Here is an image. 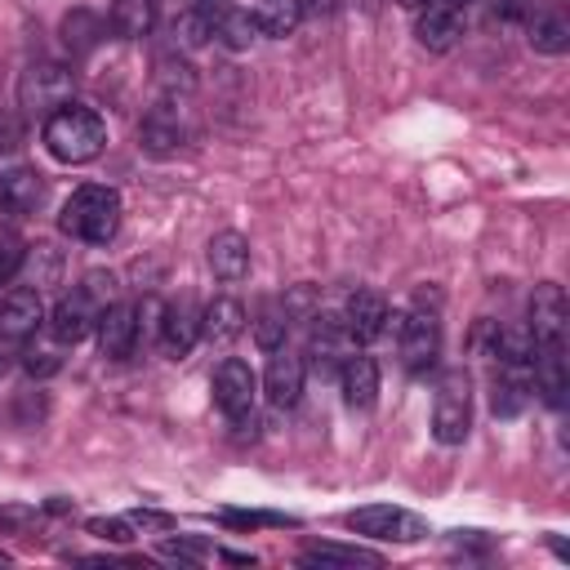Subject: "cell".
<instances>
[{"instance_id":"cell-1","label":"cell","mask_w":570,"mask_h":570,"mask_svg":"<svg viewBox=\"0 0 570 570\" xmlns=\"http://www.w3.org/2000/svg\"><path fill=\"white\" fill-rule=\"evenodd\" d=\"M102 142H107V125H102V116H98L94 107H85V102H62L58 111L45 116V147H49V156L62 160V165H85V160H94V156L102 151Z\"/></svg>"},{"instance_id":"cell-2","label":"cell","mask_w":570,"mask_h":570,"mask_svg":"<svg viewBox=\"0 0 570 570\" xmlns=\"http://www.w3.org/2000/svg\"><path fill=\"white\" fill-rule=\"evenodd\" d=\"M58 227L71 236V240H85V245H107L120 227V191L116 187H102V183H85L67 196L62 214H58Z\"/></svg>"},{"instance_id":"cell-3","label":"cell","mask_w":570,"mask_h":570,"mask_svg":"<svg viewBox=\"0 0 570 570\" xmlns=\"http://www.w3.org/2000/svg\"><path fill=\"white\" fill-rule=\"evenodd\" d=\"M472 428V379L468 370H445L436 379V396H432V436L441 445H463Z\"/></svg>"},{"instance_id":"cell-4","label":"cell","mask_w":570,"mask_h":570,"mask_svg":"<svg viewBox=\"0 0 570 570\" xmlns=\"http://www.w3.org/2000/svg\"><path fill=\"white\" fill-rule=\"evenodd\" d=\"M387 330H396L401 365L410 374H428L441 356V321L432 312H387Z\"/></svg>"},{"instance_id":"cell-5","label":"cell","mask_w":570,"mask_h":570,"mask_svg":"<svg viewBox=\"0 0 570 570\" xmlns=\"http://www.w3.org/2000/svg\"><path fill=\"white\" fill-rule=\"evenodd\" d=\"M347 525L356 534H370V539H383V543H419L428 539V521L410 508H396V503H370V508H356L347 512Z\"/></svg>"},{"instance_id":"cell-6","label":"cell","mask_w":570,"mask_h":570,"mask_svg":"<svg viewBox=\"0 0 570 570\" xmlns=\"http://www.w3.org/2000/svg\"><path fill=\"white\" fill-rule=\"evenodd\" d=\"M71 89H76V80H71V71L62 62H31L22 71V80H18V102L31 116H49L62 102H71Z\"/></svg>"},{"instance_id":"cell-7","label":"cell","mask_w":570,"mask_h":570,"mask_svg":"<svg viewBox=\"0 0 570 570\" xmlns=\"http://www.w3.org/2000/svg\"><path fill=\"white\" fill-rule=\"evenodd\" d=\"M254 392H258V379H254V370L245 361H236V356L218 361V370H214V405L232 423H240L245 414H254Z\"/></svg>"},{"instance_id":"cell-8","label":"cell","mask_w":570,"mask_h":570,"mask_svg":"<svg viewBox=\"0 0 570 570\" xmlns=\"http://www.w3.org/2000/svg\"><path fill=\"white\" fill-rule=\"evenodd\" d=\"M138 138H142V151H151V156H178V147L187 142L183 107L174 98H160L156 107H147L142 125H138Z\"/></svg>"},{"instance_id":"cell-9","label":"cell","mask_w":570,"mask_h":570,"mask_svg":"<svg viewBox=\"0 0 570 570\" xmlns=\"http://www.w3.org/2000/svg\"><path fill=\"white\" fill-rule=\"evenodd\" d=\"M303 379H307V361L294 356L289 347H276L267 370H263V392L276 410H294L298 396H303Z\"/></svg>"},{"instance_id":"cell-10","label":"cell","mask_w":570,"mask_h":570,"mask_svg":"<svg viewBox=\"0 0 570 570\" xmlns=\"http://www.w3.org/2000/svg\"><path fill=\"white\" fill-rule=\"evenodd\" d=\"M94 330H98V307L89 303L85 289H71V294H62V298L53 303V312H49V334H53L62 347L89 338Z\"/></svg>"},{"instance_id":"cell-11","label":"cell","mask_w":570,"mask_h":570,"mask_svg":"<svg viewBox=\"0 0 570 570\" xmlns=\"http://www.w3.org/2000/svg\"><path fill=\"white\" fill-rule=\"evenodd\" d=\"M387 298L379 289H352L347 307H343V325L352 334V343H374L379 334H387Z\"/></svg>"},{"instance_id":"cell-12","label":"cell","mask_w":570,"mask_h":570,"mask_svg":"<svg viewBox=\"0 0 570 570\" xmlns=\"http://www.w3.org/2000/svg\"><path fill=\"white\" fill-rule=\"evenodd\" d=\"M98 347L111 361H125L138 347V312H134V303H107L98 312Z\"/></svg>"},{"instance_id":"cell-13","label":"cell","mask_w":570,"mask_h":570,"mask_svg":"<svg viewBox=\"0 0 570 570\" xmlns=\"http://www.w3.org/2000/svg\"><path fill=\"white\" fill-rule=\"evenodd\" d=\"M414 36H419V45L432 49V53L450 49V45L463 36V13H459V4H454V0H428V4L419 9Z\"/></svg>"},{"instance_id":"cell-14","label":"cell","mask_w":570,"mask_h":570,"mask_svg":"<svg viewBox=\"0 0 570 570\" xmlns=\"http://www.w3.org/2000/svg\"><path fill=\"white\" fill-rule=\"evenodd\" d=\"M566 316H570V312H566L561 285H557V281L534 285V294H530V334H534V343H561Z\"/></svg>"},{"instance_id":"cell-15","label":"cell","mask_w":570,"mask_h":570,"mask_svg":"<svg viewBox=\"0 0 570 570\" xmlns=\"http://www.w3.org/2000/svg\"><path fill=\"white\" fill-rule=\"evenodd\" d=\"M347 352H352V334H347L343 316L321 312V316L312 321V338H307V356H312V365H316L321 374H330V370H338V361H343Z\"/></svg>"},{"instance_id":"cell-16","label":"cell","mask_w":570,"mask_h":570,"mask_svg":"<svg viewBox=\"0 0 570 570\" xmlns=\"http://www.w3.org/2000/svg\"><path fill=\"white\" fill-rule=\"evenodd\" d=\"M45 321V307H40V289L31 285H18L0 298V338H31Z\"/></svg>"},{"instance_id":"cell-17","label":"cell","mask_w":570,"mask_h":570,"mask_svg":"<svg viewBox=\"0 0 570 570\" xmlns=\"http://www.w3.org/2000/svg\"><path fill=\"white\" fill-rule=\"evenodd\" d=\"M45 196H49L45 174H36L27 165H13V169L0 174V209L4 214H18V218L22 214H36L45 205Z\"/></svg>"},{"instance_id":"cell-18","label":"cell","mask_w":570,"mask_h":570,"mask_svg":"<svg viewBox=\"0 0 570 570\" xmlns=\"http://www.w3.org/2000/svg\"><path fill=\"white\" fill-rule=\"evenodd\" d=\"M156 334H160V347L169 356H187L200 338V307L191 298H178V303L160 307V330Z\"/></svg>"},{"instance_id":"cell-19","label":"cell","mask_w":570,"mask_h":570,"mask_svg":"<svg viewBox=\"0 0 570 570\" xmlns=\"http://www.w3.org/2000/svg\"><path fill=\"white\" fill-rule=\"evenodd\" d=\"M534 392L552 405V410H561L566 405V392H570V374H566V347L561 343H534Z\"/></svg>"},{"instance_id":"cell-20","label":"cell","mask_w":570,"mask_h":570,"mask_svg":"<svg viewBox=\"0 0 570 570\" xmlns=\"http://www.w3.org/2000/svg\"><path fill=\"white\" fill-rule=\"evenodd\" d=\"M338 387H343L347 410H370L379 401V365H374V356L347 352L338 361Z\"/></svg>"},{"instance_id":"cell-21","label":"cell","mask_w":570,"mask_h":570,"mask_svg":"<svg viewBox=\"0 0 570 570\" xmlns=\"http://www.w3.org/2000/svg\"><path fill=\"white\" fill-rule=\"evenodd\" d=\"M209 267L218 281H240L249 276V240L240 232H218L209 236Z\"/></svg>"},{"instance_id":"cell-22","label":"cell","mask_w":570,"mask_h":570,"mask_svg":"<svg viewBox=\"0 0 570 570\" xmlns=\"http://www.w3.org/2000/svg\"><path fill=\"white\" fill-rule=\"evenodd\" d=\"M240 330H245V307L236 298H214L200 312V338H209L214 347H227Z\"/></svg>"},{"instance_id":"cell-23","label":"cell","mask_w":570,"mask_h":570,"mask_svg":"<svg viewBox=\"0 0 570 570\" xmlns=\"http://www.w3.org/2000/svg\"><path fill=\"white\" fill-rule=\"evenodd\" d=\"M530 49L566 53L570 49V13L566 9H534L530 13Z\"/></svg>"},{"instance_id":"cell-24","label":"cell","mask_w":570,"mask_h":570,"mask_svg":"<svg viewBox=\"0 0 570 570\" xmlns=\"http://www.w3.org/2000/svg\"><path fill=\"white\" fill-rule=\"evenodd\" d=\"M530 379H525V365H503V374L494 379V392H490V405L499 419H517L525 405H530Z\"/></svg>"},{"instance_id":"cell-25","label":"cell","mask_w":570,"mask_h":570,"mask_svg":"<svg viewBox=\"0 0 570 570\" xmlns=\"http://www.w3.org/2000/svg\"><path fill=\"white\" fill-rule=\"evenodd\" d=\"M258 36H272V40H285L298 22H303V4L298 0H254L249 9Z\"/></svg>"},{"instance_id":"cell-26","label":"cell","mask_w":570,"mask_h":570,"mask_svg":"<svg viewBox=\"0 0 570 570\" xmlns=\"http://www.w3.org/2000/svg\"><path fill=\"white\" fill-rule=\"evenodd\" d=\"M298 561L303 566H383V557L379 552H370V548H356V543H307L303 552H298Z\"/></svg>"},{"instance_id":"cell-27","label":"cell","mask_w":570,"mask_h":570,"mask_svg":"<svg viewBox=\"0 0 570 570\" xmlns=\"http://www.w3.org/2000/svg\"><path fill=\"white\" fill-rule=\"evenodd\" d=\"M156 27V0H111V31L125 40H142Z\"/></svg>"},{"instance_id":"cell-28","label":"cell","mask_w":570,"mask_h":570,"mask_svg":"<svg viewBox=\"0 0 570 570\" xmlns=\"http://www.w3.org/2000/svg\"><path fill=\"white\" fill-rule=\"evenodd\" d=\"M490 352H494L499 365H530V356H534V334H530V325H494Z\"/></svg>"},{"instance_id":"cell-29","label":"cell","mask_w":570,"mask_h":570,"mask_svg":"<svg viewBox=\"0 0 570 570\" xmlns=\"http://www.w3.org/2000/svg\"><path fill=\"white\" fill-rule=\"evenodd\" d=\"M214 521L232 525V530H285V525H298V517L263 512V508H223V512H214Z\"/></svg>"},{"instance_id":"cell-30","label":"cell","mask_w":570,"mask_h":570,"mask_svg":"<svg viewBox=\"0 0 570 570\" xmlns=\"http://www.w3.org/2000/svg\"><path fill=\"white\" fill-rule=\"evenodd\" d=\"M254 36H258V27H254V18L245 13V9H227L218 22H214V40L218 45H227V49H249L254 45Z\"/></svg>"},{"instance_id":"cell-31","label":"cell","mask_w":570,"mask_h":570,"mask_svg":"<svg viewBox=\"0 0 570 570\" xmlns=\"http://www.w3.org/2000/svg\"><path fill=\"white\" fill-rule=\"evenodd\" d=\"M58 347H62L58 338H53V343H27V347L18 352V365H22V370H27V374L40 383V379H49V374H58V370H62Z\"/></svg>"},{"instance_id":"cell-32","label":"cell","mask_w":570,"mask_h":570,"mask_svg":"<svg viewBox=\"0 0 570 570\" xmlns=\"http://www.w3.org/2000/svg\"><path fill=\"white\" fill-rule=\"evenodd\" d=\"M62 31H67V45L76 49V53H89L94 45H98V18L89 13V9H76V13H67V22H62Z\"/></svg>"},{"instance_id":"cell-33","label":"cell","mask_w":570,"mask_h":570,"mask_svg":"<svg viewBox=\"0 0 570 570\" xmlns=\"http://www.w3.org/2000/svg\"><path fill=\"white\" fill-rule=\"evenodd\" d=\"M205 40H214V27H209L196 9L174 18V45H178V49H200Z\"/></svg>"},{"instance_id":"cell-34","label":"cell","mask_w":570,"mask_h":570,"mask_svg":"<svg viewBox=\"0 0 570 570\" xmlns=\"http://www.w3.org/2000/svg\"><path fill=\"white\" fill-rule=\"evenodd\" d=\"M27 263V240L13 232V227H0V285L13 281Z\"/></svg>"},{"instance_id":"cell-35","label":"cell","mask_w":570,"mask_h":570,"mask_svg":"<svg viewBox=\"0 0 570 570\" xmlns=\"http://www.w3.org/2000/svg\"><path fill=\"white\" fill-rule=\"evenodd\" d=\"M156 71H160V85H165V94H169V98H178V89L187 94V89L196 85L191 67H187L183 58H174V53H160V58H156Z\"/></svg>"},{"instance_id":"cell-36","label":"cell","mask_w":570,"mask_h":570,"mask_svg":"<svg viewBox=\"0 0 570 570\" xmlns=\"http://www.w3.org/2000/svg\"><path fill=\"white\" fill-rule=\"evenodd\" d=\"M285 330H289V321H285L281 312H263V316L254 321V343H258L263 352H276V347H285Z\"/></svg>"},{"instance_id":"cell-37","label":"cell","mask_w":570,"mask_h":570,"mask_svg":"<svg viewBox=\"0 0 570 570\" xmlns=\"http://www.w3.org/2000/svg\"><path fill=\"white\" fill-rule=\"evenodd\" d=\"M27 258H31V289L53 285V276H58V254H53V245H36V249H27Z\"/></svg>"},{"instance_id":"cell-38","label":"cell","mask_w":570,"mask_h":570,"mask_svg":"<svg viewBox=\"0 0 570 570\" xmlns=\"http://www.w3.org/2000/svg\"><path fill=\"white\" fill-rule=\"evenodd\" d=\"M80 289L89 294V303L102 312L107 303H116V276L111 272H89L85 281H80Z\"/></svg>"},{"instance_id":"cell-39","label":"cell","mask_w":570,"mask_h":570,"mask_svg":"<svg viewBox=\"0 0 570 570\" xmlns=\"http://www.w3.org/2000/svg\"><path fill=\"white\" fill-rule=\"evenodd\" d=\"M89 534L111 539V543H129V539H134V525H129L125 517H94V521H89Z\"/></svg>"},{"instance_id":"cell-40","label":"cell","mask_w":570,"mask_h":570,"mask_svg":"<svg viewBox=\"0 0 570 570\" xmlns=\"http://www.w3.org/2000/svg\"><path fill=\"white\" fill-rule=\"evenodd\" d=\"M18 142H22V125H18V116L0 111V156L18 151Z\"/></svg>"},{"instance_id":"cell-41","label":"cell","mask_w":570,"mask_h":570,"mask_svg":"<svg viewBox=\"0 0 570 570\" xmlns=\"http://www.w3.org/2000/svg\"><path fill=\"white\" fill-rule=\"evenodd\" d=\"M490 4H494V13H499V18L521 22V18H530V13H534V4H539V0H490Z\"/></svg>"},{"instance_id":"cell-42","label":"cell","mask_w":570,"mask_h":570,"mask_svg":"<svg viewBox=\"0 0 570 570\" xmlns=\"http://www.w3.org/2000/svg\"><path fill=\"white\" fill-rule=\"evenodd\" d=\"M191 9H196V13H200V18L209 22V27H214V22H218V18L227 13V9H236V4H232V0H196Z\"/></svg>"},{"instance_id":"cell-43","label":"cell","mask_w":570,"mask_h":570,"mask_svg":"<svg viewBox=\"0 0 570 570\" xmlns=\"http://www.w3.org/2000/svg\"><path fill=\"white\" fill-rule=\"evenodd\" d=\"M129 521H142V525H156V530H174V517H165V512H151V508H138Z\"/></svg>"},{"instance_id":"cell-44","label":"cell","mask_w":570,"mask_h":570,"mask_svg":"<svg viewBox=\"0 0 570 570\" xmlns=\"http://www.w3.org/2000/svg\"><path fill=\"white\" fill-rule=\"evenodd\" d=\"M31 508H0V525H27Z\"/></svg>"},{"instance_id":"cell-45","label":"cell","mask_w":570,"mask_h":570,"mask_svg":"<svg viewBox=\"0 0 570 570\" xmlns=\"http://www.w3.org/2000/svg\"><path fill=\"white\" fill-rule=\"evenodd\" d=\"M13 356H18V347H13V338H4V343H0V374L13 365Z\"/></svg>"},{"instance_id":"cell-46","label":"cell","mask_w":570,"mask_h":570,"mask_svg":"<svg viewBox=\"0 0 570 570\" xmlns=\"http://www.w3.org/2000/svg\"><path fill=\"white\" fill-rule=\"evenodd\" d=\"M298 4H303V13H330L338 0H298Z\"/></svg>"},{"instance_id":"cell-47","label":"cell","mask_w":570,"mask_h":570,"mask_svg":"<svg viewBox=\"0 0 570 570\" xmlns=\"http://www.w3.org/2000/svg\"><path fill=\"white\" fill-rule=\"evenodd\" d=\"M396 4H405V9H423L428 0H396Z\"/></svg>"},{"instance_id":"cell-48","label":"cell","mask_w":570,"mask_h":570,"mask_svg":"<svg viewBox=\"0 0 570 570\" xmlns=\"http://www.w3.org/2000/svg\"><path fill=\"white\" fill-rule=\"evenodd\" d=\"M454 4H472V0H454Z\"/></svg>"}]
</instances>
